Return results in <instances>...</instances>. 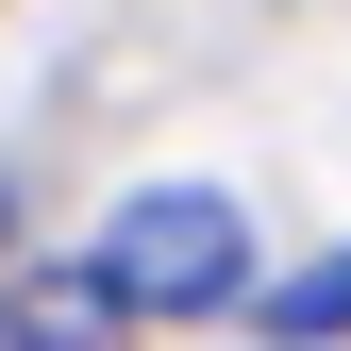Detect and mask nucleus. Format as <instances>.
Listing matches in <instances>:
<instances>
[{
	"mask_svg": "<svg viewBox=\"0 0 351 351\" xmlns=\"http://www.w3.org/2000/svg\"><path fill=\"white\" fill-rule=\"evenodd\" d=\"M67 285L101 301V318H217V301H251V217L217 184H151V201H117L101 234H84Z\"/></svg>",
	"mask_w": 351,
	"mask_h": 351,
	"instance_id": "nucleus-1",
	"label": "nucleus"
},
{
	"mask_svg": "<svg viewBox=\"0 0 351 351\" xmlns=\"http://www.w3.org/2000/svg\"><path fill=\"white\" fill-rule=\"evenodd\" d=\"M268 335H285V351H335V335H351V251H318L301 285H268Z\"/></svg>",
	"mask_w": 351,
	"mask_h": 351,
	"instance_id": "nucleus-2",
	"label": "nucleus"
},
{
	"mask_svg": "<svg viewBox=\"0 0 351 351\" xmlns=\"http://www.w3.org/2000/svg\"><path fill=\"white\" fill-rule=\"evenodd\" d=\"M0 234H17V201H0Z\"/></svg>",
	"mask_w": 351,
	"mask_h": 351,
	"instance_id": "nucleus-3",
	"label": "nucleus"
}]
</instances>
